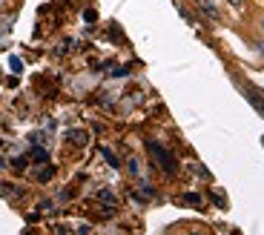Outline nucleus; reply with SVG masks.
Here are the masks:
<instances>
[{
	"instance_id": "14",
	"label": "nucleus",
	"mask_w": 264,
	"mask_h": 235,
	"mask_svg": "<svg viewBox=\"0 0 264 235\" xmlns=\"http://www.w3.org/2000/svg\"><path fill=\"white\" fill-rule=\"evenodd\" d=\"M258 49H261V52H264V40H261V43H258Z\"/></svg>"
},
{
	"instance_id": "13",
	"label": "nucleus",
	"mask_w": 264,
	"mask_h": 235,
	"mask_svg": "<svg viewBox=\"0 0 264 235\" xmlns=\"http://www.w3.org/2000/svg\"><path fill=\"white\" fill-rule=\"evenodd\" d=\"M227 3H233V6H241V3H244V0H227Z\"/></svg>"
},
{
	"instance_id": "10",
	"label": "nucleus",
	"mask_w": 264,
	"mask_h": 235,
	"mask_svg": "<svg viewBox=\"0 0 264 235\" xmlns=\"http://www.w3.org/2000/svg\"><path fill=\"white\" fill-rule=\"evenodd\" d=\"M104 158H106V161H109L112 166H118V164H121V161H118V155H115L112 149H104Z\"/></svg>"
},
{
	"instance_id": "7",
	"label": "nucleus",
	"mask_w": 264,
	"mask_h": 235,
	"mask_svg": "<svg viewBox=\"0 0 264 235\" xmlns=\"http://www.w3.org/2000/svg\"><path fill=\"white\" fill-rule=\"evenodd\" d=\"M29 158H32V161H37V164H40V161H46V158H49V152H46L43 147H32V152H29Z\"/></svg>"
},
{
	"instance_id": "3",
	"label": "nucleus",
	"mask_w": 264,
	"mask_h": 235,
	"mask_svg": "<svg viewBox=\"0 0 264 235\" xmlns=\"http://www.w3.org/2000/svg\"><path fill=\"white\" fill-rule=\"evenodd\" d=\"M52 175H55V166H49V164H46V166H37V169H35V172H32V178H35V181H52Z\"/></svg>"
},
{
	"instance_id": "9",
	"label": "nucleus",
	"mask_w": 264,
	"mask_h": 235,
	"mask_svg": "<svg viewBox=\"0 0 264 235\" xmlns=\"http://www.w3.org/2000/svg\"><path fill=\"white\" fill-rule=\"evenodd\" d=\"M184 204H190V207H201L204 201L198 198V195H195V192H187V195H184Z\"/></svg>"
},
{
	"instance_id": "4",
	"label": "nucleus",
	"mask_w": 264,
	"mask_h": 235,
	"mask_svg": "<svg viewBox=\"0 0 264 235\" xmlns=\"http://www.w3.org/2000/svg\"><path fill=\"white\" fill-rule=\"evenodd\" d=\"M98 201H101L104 207H109V209H115V204H118V198H115L112 190H101L98 192Z\"/></svg>"
},
{
	"instance_id": "5",
	"label": "nucleus",
	"mask_w": 264,
	"mask_h": 235,
	"mask_svg": "<svg viewBox=\"0 0 264 235\" xmlns=\"http://www.w3.org/2000/svg\"><path fill=\"white\" fill-rule=\"evenodd\" d=\"M195 3H198V6H201V12H204V15H207V18L218 20V9H215V6H212L210 0H195Z\"/></svg>"
},
{
	"instance_id": "11",
	"label": "nucleus",
	"mask_w": 264,
	"mask_h": 235,
	"mask_svg": "<svg viewBox=\"0 0 264 235\" xmlns=\"http://www.w3.org/2000/svg\"><path fill=\"white\" fill-rule=\"evenodd\" d=\"M83 20H86V23H95V20H98L95 9H86V12H83Z\"/></svg>"
},
{
	"instance_id": "2",
	"label": "nucleus",
	"mask_w": 264,
	"mask_h": 235,
	"mask_svg": "<svg viewBox=\"0 0 264 235\" xmlns=\"http://www.w3.org/2000/svg\"><path fill=\"white\" fill-rule=\"evenodd\" d=\"M66 144L86 147V144H89V132H86V129H69V132H66Z\"/></svg>"
},
{
	"instance_id": "1",
	"label": "nucleus",
	"mask_w": 264,
	"mask_h": 235,
	"mask_svg": "<svg viewBox=\"0 0 264 235\" xmlns=\"http://www.w3.org/2000/svg\"><path fill=\"white\" fill-rule=\"evenodd\" d=\"M150 152H152V158H155V164H161V169L167 175H175V161H172V155H169L164 147H158V144H150Z\"/></svg>"
},
{
	"instance_id": "6",
	"label": "nucleus",
	"mask_w": 264,
	"mask_h": 235,
	"mask_svg": "<svg viewBox=\"0 0 264 235\" xmlns=\"http://www.w3.org/2000/svg\"><path fill=\"white\" fill-rule=\"evenodd\" d=\"M0 190L6 192L9 198H18V195H23V190H20V186H15V183H3V181H0Z\"/></svg>"
},
{
	"instance_id": "8",
	"label": "nucleus",
	"mask_w": 264,
	"mask_h": 235,
	"mask_svg": "<svg viewBox=\"0 0 264 235\" xmlns=\"http://www.w3.org/2000/svg\"><path fill=\"white\" fill-rule=\"evenodd\" d=\"M247 98H250V104L255 106V112H258V115H264V101H261V98L255 95V92H247Z\"/></svg>"
},
{
	"instance_id": "12",
	"label": "nucleus",
	"mask_w": 264,
	"mask_h": 235,
	"mask_svg": "<svg viewBox=\"0 0 264 235\" xmlns=\"http://www.w3.org/2000/svg\"><path fill=\"white\" fill-rule=\"evenodd\" d=\"M212 195H215V198H212V201H215L218 207H224V195H221V192H212Z\"/></svg>"
},
{
	"instance_id": "15",
	"label": "nucleus",
	"mask_w": 264,
	"mask_h": 235,
	"mask_svg": "<svg viewBox=\"0 0 264 235\" xmlns=\"http://www.w3.org/2000/svg\"><path fill=\"white\" fill-rule=\"evenodd\" d=\"M261 26H264V20H261Z\"/></svg>"
}]
</instances>
